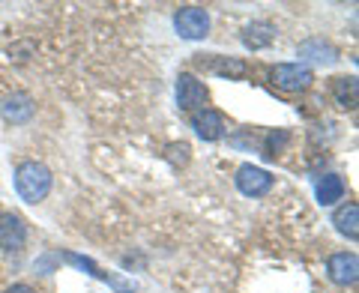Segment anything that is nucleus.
Masks as SVG:
<instances>
[{
  "instance_id": "nucleus-12",
  "label": "nucleus",
  "mask_w": 359,
  "mask_h": 293,
  "mask_svg": "<svg viewBox=\"0 0 359 293\" xmlns=\"http://www.w3.org/2000/svg\"><path fill=\"white\" fill-rule=\"evenodd\" d=\"M33 111H36V105H33V99L27 93H13L0 105V114L9 123H27L33 117Z\"/></svg>"
},
{
  "instance_id": "nucleus-8",
  "label": "nucleus",
  "mask_w": 359,
  "mask_h": 293,
  "mask_svg": "<svg viewBox=\"0 0 359 293\" xmlns=\"http://www.w3.org/2000/svg\"><path fill=\"white\" fill-rule=\"evenodd\" d=\"M57 261H66L69 266H78V269H84V273H90L93 278H99V281H108L111 287H114L117 293H132V285H123L120 278H114V275H108L102 266H96L90 257H84V254H75V252H63V254H57Z\"/></svg>"
},
{
  "instance_id": "nucleus-7",
  "label": "nucleus",
  "mask_w": 359,
  "mask_h": 293,
  "mask_svg": "<svg viewBox=\"0 0 359 293\" xmlns=\"http://www.w3.org/2000/svg\"><path fill=\"white\" fill-rule=\"evenodd\" d=\"M327 273L330 278L335 281V285H356V278H359V257L353 252H339V254H332L330 261H327Z\"/></svg>"
},
{
  "instance_id": "nucleus-19",
  "label": "nucleus",
  "mask_w": 359,
  "mask_h": 293,
  "mask_svg": "<svg viewBox=\"0 0 359 293\" xmlns=\"http://www.w3.org/2000/svg\"><path fill=\"white\" fill-rule=\"evenodd\" d=\"M4 293H36V287H30V285H13V287H6Z\"/></svg>"
},
{
  "instance_id": "nucleus-14",
  "label": "nucleus",
  "mask_w": 359,
  "mask_h": 293,
  "mask_svg": "<svg viewBox=\"0 0 359 293\" xmlns=\"http://www.w3.org/2000/svg\"><path fill=\"white\" fill-rule=\"evenodd\" d=\"M332 224H335V231H339L341 236H347V240H356L359 236V207L353 204H344L335 210V216H332Z\"/></svg>"
},
{
  "instance_id": "nucleus-18",
  "label": "nucleus",
  "mask_w": 359,
  "mask_h": 293,
  "mask_svg": "<svg viewBox=\"0 0 359 293\" xmlns=\"http://www.w3.org/2000/svg\"><path fill=\"white\" fill-rule=\"evenodd\" d=\"M285 144H287V132H269L266 135V156L269 159H276Z\"/></svg>"
},
{
  "instance_id": "nucleus-17",
  "label": "nucleus",
  "mask_w": 359,
  "mask_h": 293,
  "mask_svg": "<svg viewBox=\"0 0 359 293\" xmlns=\"http://www.w3.org/2000/svg\"><path fill=\"white\" fill-rule=\"evenodd\" d=\"M189 153H192V150H189V144H183V141L165 146V156H168V162H171V165H186Z\"/></svg>"
},
{
  "instance_id": "nucleus-2",
  "label": "nucleus",
  "mask_w": 359,
  "mask_h": 293,
  "mask_svg": "<svg viewBox=\"0 0 359 293\" xmlns=\"http://www.w3.org/2000/svg\"><path fill=\"white\" fill-rule=\"evenodd\" d=\"M174 30L180 33V39H204L210 33V13L204 6H183L174 13Z\"/></svg>"
},
{
  "instance_id": "nucleus-1",
  "label": "nucleus",
  "mask_w": 359,
  "mask_h": 293,
  "mask_svg": "<svg viewBox=\"0 0 359 293\" xmlns=\"http://www.w3.org/2000/svg\"><path fill=\"white\" fill-rule=\"evenodd\" d=\"M54 177L42 162H21L15 168V191L25 204H39L51 191Z\"/></svg>"
},
{
  "instance_id": "nucleus-4",
  "label": "nucleus",
  "mask_w": 359,
  "mask_h": 293,
  "mask_svg": "<svg viewBox=\"0 0 359 293\" xmlns=\"http://www.w3.org/2000/svg\"><path fill=\"white\" fill-rule=\"evenodd\" d=\"M207 99H210V93H207L204 81H198L192 72H183L177 78V105H180V111L195 114V111L207 108Z\"/></svg>"
},
{
  "instance_id": "nucleus-13",
  "label": "nucleus",
  "mask_w": 359,
  "mask_h": 293,
  "mask_svg": "<svg viewBox=\"0 0 359 293\" xmlns=\"http://www.w3.org/2000/svg\"><path fill=\"white\" fill-rule=\"evenodd\" d=\"M332 96H335V105L353 111L359 102V81L356 75H344V78H335L332 81Z\"/></svg>"
},
{
  "instance_id": "nucleus-11",
  "label": "nucleus",
  "mask_w": 359,
  "mask_h": 293,
  "mask_svg": "<svg viewBox=\"0 0 359 293\" xmlns=\"http://www.w3.org/2000/svg\"><path fill=\"white\" fill-rule=\"evenodd\" d=\"M273 42H276V25H269V21H252V25H245L243 30L245 48L261 51V48H269Z\"/></svg>"
},
{
  "instance_id": "nucleus-15",
  "label": "nucleus",
  "mask_w": 359,
  "mask_h": 293,
  "mask_svg": "<svg viewBox=\"0 0 359 293\" xmlns=\"http://www.w3.org/2000/svg\"><path fill=\"white\" fill-rule=\"evenodd\" d=\"M207 69L222 75V78H245L249 75V66H245L240 57H216V54L207 60Z\"/></svg>"
},
{
  "instance_id": "nucleus-5",
  "label": "nucleus",
  "mask_w": 359,
  "mask_h": 293,
  "mask_svg": "<svg viewBox=\"0 0 359 293\" xmlns=\"http://www.w3.org/2000/svg\"><path fill=\"white\" fill-rule=\"evenodd\" d=\"M233 183H237V189L245 198H264L266 191L273 189V174L264 171V168H257V165H240Z\"/></svg>"
},
{
  "instance_id": "nucleus-3",
  "label": "nucleus",
  "mask_w": 359,
  "mask_h": 293,
  "mask_svg": "<svg viewBox=\"0 0 359 293\" xmlns=\"http://www.w3.org/2000/svg\"><path fill=\"white\" fill-rule=\"evenodd\" d=\"M269 81L278 90H285V93H302V90L311 87L314 72L302 63H278V66H273V72H269Z\"/></svg>"
},
{
  "instance_id": "nucleus-10",
  "label": "nucleus",
  "mask_w": 359,
  "mask_h": 293,
  "mask_svg": "<svg viewBox=\"0 0 359 293\" xmlns=\"http://www.w3.org/2000/svg\"><path fill=\"white\" fill-rule=\"evenodd\" d=\"M299 60H302V66L306 63H311V66H332L335 60H339V51H335L330 42H323V39H306L299 45Z\"/></svg>"
},
{
  "instance_id": "nucleus-6",
  "label": "nucleus",
  "mask_w": 359,
  "mask_h": 293,
  "mask_svg": "<svg viewBox=\"0 0 359 293\" xmlns=\"http://www.w3.org/2000/svg\"><path fill=\"white\" fill-rule=\"evenodd\" d=\"M27 243V224L15 212H0V252H18Z\"/></svg>"
},
{
  "instance_id": "nucleus-16",
  "label": "nucleus",
  "mask_w": 359,
  "mask_h": 293,
  "mask_svg": "<svg viewBox=\"0 0 359 293\" xmlns=\"http://www.w3.org/2000/svg\"><path fill=\"white\" fill-rule=\"evenodd\" d=\"M344 191H347V189H344V179H341L339 174H327V177H323L320 183H318V200H320L323 207H332L335 200L344 198Z\"/></svg>"
},
{
  "instance_id": "nucleus-9",
  "label": "nucleus",
  "mask_w": 359,
  "mask_h": 293,
  "mask_svg": "<svg viewBox=\"0 0 359 293\" xmlns=\"http://www.w3.org/2000/svg\"><path fill=\"white\" fill-rule=\"evenodd\" d=\"M192 129H195L198 138L219 141L224 135V117L219 114V111H212V108H201V111L192 114Z\"/></svg>"
}]
</instances>
